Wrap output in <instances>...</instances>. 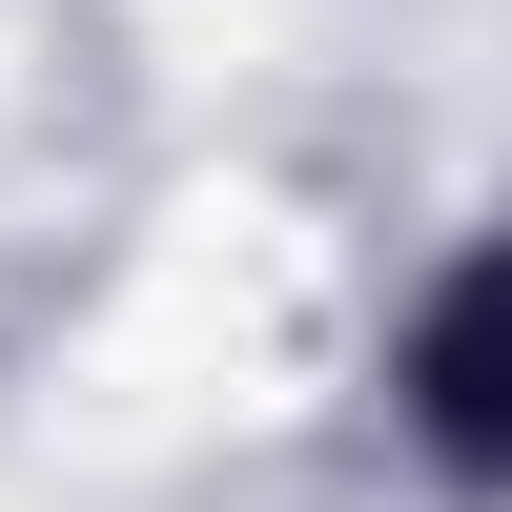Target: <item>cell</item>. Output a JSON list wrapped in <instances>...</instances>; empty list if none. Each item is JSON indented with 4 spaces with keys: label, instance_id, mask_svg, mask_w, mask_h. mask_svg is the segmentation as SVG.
Masks as SVG:
<instances>
[{
    "label": "cell",
    "instance_id": "1",
    "mask_svg": "<svg viewBox=\"0 0 512 512\" xmlns=\"http://www.w3.org/2000/svg\"><path fill=\"white\" fill-rule=\"evenodd\" d=\"M410 431L451 451V472H512V246L431 287V328H410Z\"/></svg>",
    "mask_w": 512,
    "mask_h": 512
}]
</instances>
